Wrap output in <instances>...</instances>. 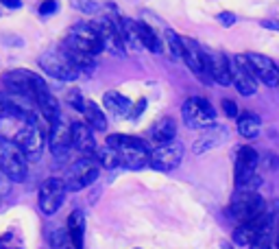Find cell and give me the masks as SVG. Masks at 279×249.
Segmentation results:
<instances>
[{"instance_id":"6da1fadb","label":"cell","mask_w":279,"mask_h":249,"mask_svg":"<svg viewBox=\"0 0 279 249\" xmlns=\"http://www.w3.org/2000/svg\"><path fill=\"white\" fill-rule=\"evenodd\" d=\"M107 145H112L118 153V162L122 168L129 170H142L144 166H149V147H146L144 140L135 136H120L113 134L107 138Z\"/></svg>"},{"instance_id":"7a4b0ae2","label":"cell","mask_w":279,"mask_h":249,"mask_svg":"<svg viewBox=\"0 0 279 249\" xmlns=\"http://www.w3.org/2000/svg\"><path fill=\"white\" fill-rule=\"evenodd\" d=\"M266 212V201L260 192H255L253 188H244L238 190L231 199L229 206V214L236 219V223H247V221L260 217Z\"/></svg>"},{"instance_id":"3957f363","label":"cell","mask_w":279,"mask_h":249,"mask_svg":"<svg viewBox=\"0 0 279 249\" xmlns=\"http://www.w3.org/2000/svg\"><path fill=\"white\" fill-rule=\"evenodd\" d=\"M233 59H236L240 66H244V68L253 75L255 81H262L264 85H269V87L277 85V79H279L277 64L273 62L271 57L260 55V53H244V55H233Z\"/></svg>"},{"instance_id":"277c9868","label":"cell","mask_w":279,"mask_h":249,"mask_svg":"<svg viewBox=\"0 0 279 249\" xmlns=\"http://www.w3.org/2000/svg\"><path fill=\"white\" fill-rule=\"evenodd\" d=\"M0 116L4 118H20L24 123H35V101L24 94L4 90L0 92Z\"/></svg>"},{"instance_id":"5b68a950","label":"cell","mask_w":279,"mask_h":249,"mask_svg":"<svg viewBox=\"0 0 279 249\" xmlns=\"http://www.w3.org/2000/svg\"><path fill=\"white\" fill-rule=\"evenodd\" d=\"M98 173H101V166H98L96 160L90 156H83L79 162H74L70 166L68 175H65V179H63L65 190L79 192V190H83V188L92 186L98 179Z\"/></svg>"},{"instance_id":"8992f818","label":"cell","mask_w":279,"mask_h":249,"mask_svg":"<svg viewBox=\"0 0 279 249\" xmlns=\"http://www.w3.org/2000/svg\"><path fill=\"white\" fill-rule=\"evenodd\" d=\"M0 170L11 181H24L26 177V158L22 156L13 140L0 138Z\"/></svg>"},{"instance_id":"52a82bcc","label":"cell","mask_w":279,"mask_h":249,"mask_svg":"<svg viewBox=\"0 0 279 249\" xmlns=\"http://www.w3.org/2000/svg\"><path fill=\"white\" fill-rule=\"evenodd\" d=\"M90 26L98 33L103 42V51H109L116 57H122L124 55V40L120 35V24H118V18H109V15H101L96 18L94 22H90Z\"/></svg>"},{"instance_id":"ba28073f","label":"cell","mask_w":279,"mask_h":249,"mask_svg":"<svg viewBox=\"0 0 279 249\" xmlns=\"http://www.w3.org/2000/svg\"><path fill=\"white\" fill-rule=\"evenodd\" d=\"M181 114L190 129H205V127H210L216 120V109L203 96L188 98L181 107Z\"/></svg>"},{"instance_id":"9c48e42d","label":"cell","mask_w":279,"mask_h":249,"mask_svg":"<svg viewBox=\"0 0 279 249\" xmlns=\"http://www.w3.org/2000/svg\"><path fill=\"white\" fill-rule=\"evenodd\" d=\"M260 156L253 147H242L238 149V158H236V173H233V181L238 188H255L260 184V177L255 175L258 168Z\"/></svg>"},{"instance_id":"30bf717a","label":"cell","mask_w":279,"mask_h":249,"mask_svg":"<svg viewBox=\"0 0 279 249\" xmlns=\"http://www.w3.org/2000/svg\"><path fill=\"white\" fill-rule=\"evenodd\" d=\"M183 160V145L179 140H168L160 145L155 151H151L149 164L157 173H168V170L177 168Z\"/></svg>"},{"instance_id":"8fae6325","label":"cell","mask_w":279,"mask_h":249,"mask_svg":"<svg viewBox=\"0 0 279 249\" xmlns=\"http://www.w3.org/2000/svg\"><path fill=\"white\" fill-rule=\"evenodd\" d=\"M40 66L44 68V73L55 77L59 81H74L79 77V70L74 68V64L61 51H46L40 57Z\"/></svg>"},{"instance_id":"7c38bea8","label":"cell","mask_w":279,"mask_h":249,"mask_svg":"<svg viewBox=\"0 0 279 249\" xmlns=\"http://www.w3.org/2000/svg\"><path fill=\"white\" fill-rule=\"evenodd\" d=\"M271 225H273V219H271L269 212L260 214V217L251 219V221H247V223H238L236 232H233V243L240 247L251 245L253 241L262 239V236H269Z\"/></svg>"},{"instance_id":"4fadbf2b","label":"cell","mask_w":279,"mask_h":249,"mask_svg":"<svg viewBox=\"0 0 279 249\" xmlns=\"http://www.w3.org/2000/svg\"><path fill=\"white\" fill-rule=\"evenodd\" d=\"M15 145L22 151V156L31 162H37L42 156V149H44V134L42 129L37 127V123H26L22 129L15 134Z\"/></svg>"},{"instance_id":"5bb4252c","label":"cell","mask_w":279,"mask_h":249,"mask_svg":"<svg viewBox=\"0 0 279 249\" xmlns=\"http://www.w3.org/2000/svg\"><path fill=\"white\" fill-rule=\"evenodd\" d=\"M65 192H68L65 190V184H63V179H59V177H51V179L44 181V184L40 186V199H37V201H40L42 214L53 217V214L61 208Z\"/></svg>"},{"instance_id":"9a60e30c","label":"cell","mask_w":279,"mask_h":249,"mask_svg":"<svg viewBox=\"0 0 279 249\" xmlns=\"http://www.w3.org/2000/svg\"><path fill=\"white\" fill-rule=\"evenodd\" d=\"M201 62L207 79L216 81L218 85H231V77H229V57L225 53L205 51L201 48Z\"/></svg>"},{"instance_id":"2e32d148","label":"cell","mask_w":279,"mask_h":249,"mask_svg":"<svg viewBox=\"0 0 279 249\" xmlns=\"http://www.w3.org/2000/svg\"><path fill=\"white\" fill-rule=\"evenodd\" d=\"M68 46L76 48V51H83L87 55H96L103 53V42L98 37V33L92 29L90 24H74L72 31H70L68 40H65Z\"/></svg>"},{"instance_id":"e0dca14e","label":"cell","mask_w":279,"mask_h":249,"mask_svg":"<svg viewBox=\"0 0 279 249\" xmlns=\"http://www.w3.org/2000/svg\"><path fill=\"white\" fill-rule=\"evenodd\" d=\"M48 147H51L53 156L63 158L72 147V123L65 120L61 114L53 120L51 136H48Z\"/></svg>"},{"instance_id":"ac0fdd59","label":"cell","mask_w":279,"mask_h":249,"mask_svg":"<svg viewBox=\"0 0 279 249\" xmlns=\"http://www.w3.org/2000/svg\"><path fill=\"white\" fill-rule=\"evenodd\" d=\"M2 81H4V85H7V90L24 94V96H29V98H33L37 87L46 83L42 77L33 75L29 70H13V73H7L2 77Z\"/></svg>"},{"instance_id":"d6986e66","label":"cell","mask_w":279,"mask_h":249,"mask_svg":"<svg viewBox=\"0 0 279 249\" xmlns=\"http://www.w3.org/2000/svg\"><path fill=\"white\" fill-rule=\"evenodd\" d=\"M227 140H229V127L227 125H214V123H212L210 127H205L203 134L196 138L192 151L196 153V156H203V153L212 151V149L225 145Z\"/></svg>"},{"instance_id":"ffe728a7","label":"cell","mask_w":279,"mask_h":249,"mask_svg":"<svg viewBox=\"0 0 279 249\" xmlns=\"http://www.w3.org/2000/svg\"><path fill=\"white\" fill-rule=\"evenodd\" d=\"M229 77H231V85H236V90L242 94V96H253V94L258 92L253 75H251L244 66H240L233 57H229Z\"/></svg>"},{"instance_id":"44dd1931","label":"cell","mask_w":279,"mask_h":249,"mask_svg":"<svg viewBox=\"0 0 279 249\" xmlns=\"http://www.w3.org/2000/svg\"><path fill=\"white\" fill-rule=\"evenodd\" d=\"M181 57L185 59L188 68L192 70L201 81H210L207 79V75H205V70H203V62H201V46L194 40H190V37H181Z\"/></svg>"},{"instance_id":"7402d4cb","label":"cell","mask_w":279,"mask_h":249,"mask_svg":"<svg viewBox=\"0 0 279 249\" xmlns=\"http://www.w3.org/2000/svg\"><path fill=\"white\" fill-rule=\"evenodd\" d=\"M33 101H35V107L42 112V116L46 120H53L59 116V103H57V98L51 94V90H48V85L44 83V85H40L35 90V94H33Z\"/></svg>"},{"instance_id":"603a6c76","label":"cell","mask_w":279,"mask_h":249,"mask_svg":"<svg viewBox=\"0 0 279 249\" xmlns=\"http://www.w3.org/2000/svg\"><path fill=\"white\" fill-rule=\"evenodd\" d=\"M72 147L79 153H83V156H92V153H94V149H96L92 129L85 123H81V120L72 123Z\"/></svg>"},{"instance_id":"cb8c5ba5","label":"cell","mask_w":279,"mask_h":249,"mask_svg":"<svg viewBox=\"0 0 279 249\" xmlns=\"http://www.w3.org/2000/svg\"><path fill=\"white\" fill-rule=\"evenodd\" d=\"M65 232H68V239L72 243L74 249H83V234H85V214L83 210H74L68 217V225H65Z\"/></svg>"},{"instance_id":"d4e9b609","label":"cell","mask_w":279,"mask_h":249,"mask_svg":"<svg viewBox=\"0 0 279 249\" xmlns=\"http://www.w3.org/2000/svg\"><path fill=\"white\" fill-rule=\"evenodd\" d=\"M61 53L70 59V62L74 64V68L79 70V73H81V70H83V73H94V68H96L94 55H87V53H83V51H76V48L68 46L65 42H63V46H61Z\"/></svg>"},{"instance_id":"484cf974","label":"cell","mask_w":279,"mask_h":249,"mask_svg":"<svg viewBox=\"0 0 279 249\" xmlns=\"http://www.w3.org/2000/svg\"><path fill=\"white\" fill-rule=\"evenodd\" d=\"M81 114L85 116V125L90 127V129H96V131H105V129H107V118H105V114H103V109L98 107L94 101H83Z\"/></svg>"},{"instance_id":"4316f807","label":"cell","mask_w":279,"mask_h":249,"mask_svg":"<svg viewBox=\"0 0 279 249\" xmlns=\"http://www.w3.org/2000/svg\"><path fill=\"white\" fill-rule=\"evenodd\" d=\"M149 136L157 142V145H164V142H168V140H174V138H177V123H174L172 118L157 120V123L149 129Z\"/></svg>"},{"instance_id":"83f0119b","label":"cell","mask_w":279,"mask_h":249,"mask_svg":"<svg viewBox=\"0 0 279 249\" xmlns=\"http://www.w3.org/2000/svg\"><path fill=\"white\" fill-rule=\"evenodd\" d=\"M236 118H238V131H240V136H242V138H247V140H255V138L260 136L262 120L255 114L244 112V114L236 116Z\"/></svg>"},{"instance_id":"f1b7e54d","label":"cell","mask_w":279,"mask_h":249,"mask_svg":"<svg viewBox=\"0 0 279 249\" xmlns=\"http://www.w3.org/2000/svg\"><path fill=\"white\" fill-rule=\"evenodd\" d=\"M103 103H105V107L109 109L112 114H116V116H127L129 112V107H131V101L124 94H120L116 90H112V92H105V96H103Z\"/></svg>"},{"instance_id":"f546056e","label":"cell","mask_w":279,"mask_h":249,"mask_svg":"<svg viewBox=\"0 0 279 249\" xmlns=\"http://www.w3.org/2000/svg\"><path fill=\"white\" fill-rule=\"evenodd\" d=\"M138 24V37H140V44L142 48H149L151 53H160V40H157V33L151 29L146 22H135Z\"/></svg>"},{"instance_id":"4dcf8cb0","label":"cell","mask_w":279,"mask_h":249,"mask_svg":"<svg viewBox=\"0 0 279 249\" xmlns=\"http://www.w3.org/2000/svg\"><path fill=\"white\" fill-rule=\"evenodd\" d=\"M96 162H98V166H103V168H107V170L118 168L120 166L118 153H116V149H113L112 145H105L103 149H98L96 151Z\"/></svg>"},{"instance_id":"1f68e13d","label":"cell","mask_w":279,"mask_h":249,"mask_svg":"<svg viewBox=\"0 0 279 249\" xmlns=\"http://www.w3.org/2000/svg\"><path fill=\"white\" fill-rule=\"evenodd\" d=\"M166 42H168V48H170V55L174 59H181V37L177 35L174 31H166Z\"/></svg>"},{"instance_id":"d6a6232c","label":"cell","mask_w":279,"mask_h":249,"mask_svg":"<svg viewBox=\"0 0 279 249\" xmlns=\"http://www.w3.org/2000/svg\"><path fill=\"white\" fill-rule=\"evenodd\" d=\"M70 4L74 9H79L81 13H96V11H101V4L94 2V0H70Z\"/></svg>"},{"instance_id":"836d02e7","label":"cell","mask_w":279,"mask_h":249,"mask_svg":"<svg viewBox=\"0 0 279 249\" xmlns=\"http://www.w3.org/2000/svg\"><path fill=\"white\" fill-rule=\"evenodd\" d=\"M51 245L55 249H63L65 245H70V239H68V232H65V228H59L55 230L51 234Z\"/></svg>"},{"instance_id":"e575fe53","label":"cell","mask_w":279,"mask_h":249,"mask_svg":"<svg viewBox=\"0 0 279 249\" xmlns=\"http://www.w3.org/2000/svg\"><path fill=\"white\" fill-rule=\"evenodd\" d=\"M146 98H140L138 103H131V107H129V112H127V118L129 120H138L142 114H144V109H146Z\"/></svg>"},{"instance_id":"d590c367","label":"cell","mask_w":279,"mask_h":249,"mask_svg":"<svg viewBox=\"0 0 279 249\" xmlns=\"http://www.w3.org/2000/svg\"><path fill=\"white\" fill-rule=\"evenodd\" d=\"M57 0H44L40 4V15H53L55 11H57Z\"/></svg>"},{"instance_id":"8d00e7d4","label":"cell","mask_w":279,"mask_h":249,"mask_svg":"<svg viewBox=\"0 0 279 249\" xmlns=\"http://www.w3.org/2000/svg\"><path fill=\"white\" fill-rule=\"evenodd\" d=\"M68 101L72 103V107L76 109V112H81V107H83V101H85V98H83L79 92L74 90V92H70V94H68Z\"/></svg>"},{"instance_id":"74e56055","label":"cell","mask_w":279,"mask_h":249,"mask_svg":"<svg viewBox=\"0 0 279 249\" xmlns=\"http://www.w3.org/2000/svg\"><path fill=\"white\" fill-rule=\"evenodd\" d=\"M223 109H225V114L229 116V118H236V116H238V107H236V103L229 101V98H225V101H223Z\"/></svg>"},{"instance_id":"f35d334b","label":"cell","mask_w":279,"mask_h":249,"mask_svg":"<svg viewBox=\"0 0 279 249\" xmlns=\"http://www.w3.org/2000/svg\"><path fill=\"white\" fill-rule=\"evenodd\" d=\"M218 22H221L223 26H231L233 22H236V15H233V13H227V11H223V13H218Z\"/></svg>"},{"instance_id":"ab89813d","label":"cell","mask_w":279,"mask_h":249,"mask_svg":"<svg viewBox=\"0 0 279 249\" xmlns=\"http://www.w3.org/2000/svg\"><path fill=\"white\" fill-rule=\"evenodd\" d=\"M271 247V241H269V236H262V239L258 241H253L249 245V249H269Z\"/></svg>"},{"instance_id":"60d3db41","label":"cell","mask_w":279,"mask_h":249,"mask_svg":"<svg viewBox=\"0 0 279 249\" xmlns=\"http://www.w3.org/2000/svg\"><path fill=\"white\" fill-rule=\"evenodd\" d=\"M0 42L9 44V46H24V40H22V37H2Z\"/></svg>"},{"instance_id":"b9f144b4","label":"cell","mask_w":279,"mask_h":249,"mask_svg":"<svg viewBox=\"0 0 279 249\" xmlns=\"http://www.w3.org/2000/svg\"><path fill=\"white\" fill-rule=\"evenodd\" d=\"M0 2H2L4 7H9V9H20L22 7V0H0Z\"/></svg>"},{"instance_id":"7bdbcfd3","label":"cell","mask_w":279,"mask_h":249,"mask_svg":"<svg viewBox=\"0 0 279 249\" xmlns=\"http://www.w3.org/2000/svg\"><path fill=\"white\" fill-rule=\"evenodd\" d=\"M262 26H264V29H271V31H279V24L275 20H262Z\"/></svg>"},{"instance_id":"ee69618b","label":"cell","mask_w":279,"mask_h":249,"mask_svg":"<svg viewBox=\"0 0 279 249\" xmlns=\"http://www.w3.org/2000/svg\"><path fill=\"white\" fill-rule=\"evenodd\" d=\"M269 249H277V247H275V245H273V243H271V247H269Z\"/></svg>"},{"instance_id":"f6af8a7d","label":"cell","mask_w":279,"mask_h":249,"mask_svg":"<svg viewBox=\"0 0 279 249\" xmlns=\"http://www.w3.org/2000/svg\"><path fill=\"white\" fill-rule=\"evenodd\" d=\"M0 249H7V247H4V245H0Z\"/></svg>"}]
</instances>
